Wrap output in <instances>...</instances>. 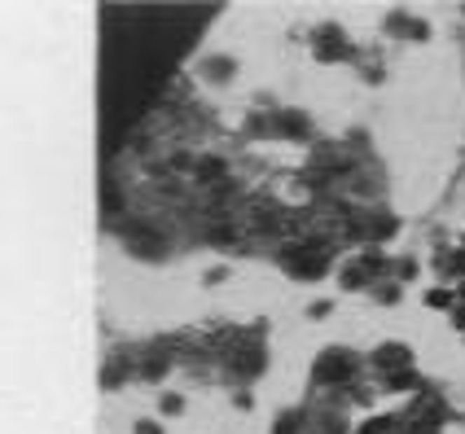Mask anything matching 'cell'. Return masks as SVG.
<instances>
[{
    "label": "cell",
    "instance_id": "cell-4",
    "mask_svg": "<svg viewBox=\"0 0 465 434\" xmlns=\"http://www.w3.org/2000/svg\"><path fill=\"white\" fill-rule=\"evenodd\" d=\"M373 360H377V369H387V377H391V373H404L412 356H408V346H404V342H387Z\"/></svg>",
    "mask_w": 465,
    "mask_h": 434
},
{
    "label": "cell",
    "instance_id": "cell-2",
    "mask_svg": "<svg viewBox=\"0 0 465 434\" xmlns=\"http://www.w3.org/2000/svg\"><path fill=\"white\" fill-rule=\"evenodd\" d=\"M356 373V356L352 351H329L317 360V382H325V386H338V382H347Z\"/></svg>",
    "mask_w": 465,
    "mask_h": 434
},
{
    "label": "cell",
    "instance_id": "cell-11",
    "mask_svg": "<svg viewBox=\"0 0 465 434\" xmlns=\"http://www.w3.org/2000/svg\"><path fill=\"white\" fill-rule=\"evenodd\" d=\"M426 303H430V307H447V303H457V298L447 294V290H430V298H426Z\"/></svg>",
    "mask_w": 465,
    "mask_h": 434
},
{
    "label": "cell",
    "instance_id": "cell-7",
    "mask_svg": "<svg viewBox=\"0 0 465 434\" xmlns=\"http://www.w3.org/2000/svg\"><path fill=\"white\" fill-rule=\"evenodd\" d=\"M387 386H391V391H412V386H422V382L404 369V373H391V377H387Z\"/></svg>",
    "mask_w": 465,
    "mask_h": 434
},
{
    "label": "cell",
    "instance_id": "cell-3",
    "mask_svg": "<svg viewBox=\"0 0 465 434\" xmlns=\"http://www.w3.org/2000/svg\"><path fill=\"white\" fill-rule=\"evenodd\" d=\"M312 48H317V57H321V62L352 57V44L338 36V27H321V31H317V40H312Z\"/></svg>",
    "mask_w": 465,
    "mask_h": 434
},
{
    "label": "cell",
    "instance_id": "cell-5",
    "mask_svg": "<svg viewBox=\"0 0 465 434\" xmlns=\"http://www.w3.org/2000/svg\"><path fill=\"white\" fill-rule=\"evenodd\" d=\"M233 369L246 373V377H255V373L263 369V346H259V342H242L237 356H233Z\"/></svg>",
    "mask_w": 465,
    "mask_h": 434
},
{
    "label": "cell",
    "instance_id": "cell-9",
    "mask_svg": "<svg viewBox=\"0 0 465 434\" xmlns=\"http://www.w3.org/2000/svg\"><path fill=\"white\" fill-rule=\"evenodd\" d=\"M207 75H215V79H228V75H233V62H228V57H215V62H207Z\"/></svg>",
    "mask_w": 465,
    "mask_h": 434
},
{
    "label": "cell",
    "instance_id": "cell-10",
    "mask_svg": "<svg viewBox=\"0 0 465 434\" xmlns=\"http://www.w3.org/2000/svg\"><path fill=\"white\" fill-rule=\"evenodd\" d=\"M158 408L167 412V416H176L180 408H185V399H180V395H162V399H158Z\"/></svg>",
    "mask_w": 465,
    "mask_h": 434
},
{
    "label": "cell",
    "instance_id": "cell-8",
    "mask_svg": "<svg viewBox=\"0 0 465 434\" xmlns=\"http://www.w3.org/2000/svg\"><path fill=\"white\" fill-rule=\"evenodd\" d=\"M298 426H303V416H298V412H286V416L272 426V434H298Z\"/></svg>",
    "mask_w": 465,
    "mask_h": 434
},
{
    "label": "cell",
    "instance_id": "cell-6",
    "mask_svg": "<svg viewBox=\"0 0 465 434\" xmlns=\"http://www.w3.org/2000/svg\"><path fill=\"white\" fill-rule=\"evenodd\" d=\"M277 132L303 136V132H307V119H303V114H294V110H286V114H277Z\"/></svg>",
    "mask_w": 465,
    "mask_h": 434
},
{
    "label": "cell",
    "instance_id": "cell-12",
    "mask_svg": "<svg viewBox=\"0 0 465 434\" xmlns=\"http://www.w3.org/2000/svg\"><path fill=\"white\" fill-rule=\"evenodd\" d=\"M137 434H162L158 421H137Z\"/></svg>",
    "mask_w": 465,
    "mask_h": 434
},
{
    "label": "cell",
    "instance_id": "cell-1",
    "mask_svg": "<svg viewBox=\"0 0 465 434\" xmlns=\"http://www.w3.org/2000/svg\"><path fill=\"white\" fill-rule=\"evenodd\" d=\"M286 263H290V272L294 276H321L325 272V263H329V241H298V246H290L286 250Z\"/></svg>",
    "mask_w": 465,
    "mask_h": 434
}]
</instances>
